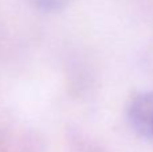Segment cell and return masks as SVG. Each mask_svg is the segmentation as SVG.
Wrapping results in <instances>:
<instances>
[{
  "mask_svg": "<svg viewBox=\"0 0 153 152\" xmlns=\"http://www.w3.org/2000/svg\"><path fill=\"white\" fill-rule=\"evenodd\" d=\"M38 10L46 11V12H55V11L63 10L70 0H30Z\"/></svg>",
  "mask_w": 153,
  "mask_h": 152,
  "instance_id": "2",
  "label": "cell"
},
{
  "mask_svg": "<svg viewBox=\"0 0 153 152\" xmlns=\"http://www.w3.org/2000/svg\"><path fill=\"white\" fill-rule=\"evenodd\" d=\"M128 116L132 125L153 140V92H145L133 97L128 107Z\"/></svg>",
  "mask_w": 153,
  "mask_h": 152,
  "instance_id": "1",
  "label": "cell"
}]
</instances>
